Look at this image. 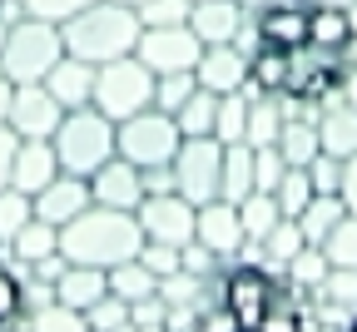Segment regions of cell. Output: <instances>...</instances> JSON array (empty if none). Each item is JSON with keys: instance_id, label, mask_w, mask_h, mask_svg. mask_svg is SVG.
I'll return each instance as SVG.
<instances>
[{"instance_id": "41", "label": "cell", "mask_w": 357, "mask_h": 332, "mask_svg": "<svg viewBox=\"0 0 357 332\" xmlns=\"http://www.w3.org/2000/svg\"><path fill=\"white\" fill-rule=\"evenodd\" d=\"M25 6V15H35V20H50V25H65L70 15H79L89 0H20Z\"/></svg>"}, {"instance_id": "35", "label": "cell", "mask_w": 357, "mask_h": 332, "mask_svg": "<svg viewBox=\"0 0 357 332\" xmlns=\"http://www.w3.org/2000/svg\"><path fill=\"white\" fill-rule=\"evenodd\" d=\"M194 89H199L194 70H174V75H154V110L174 114V110L184 105V100H189Z\"/></svg>"}, {"instance_id": "32", "label": "cell", "mask_w": 357, "mask_h": 332, "mask_svg": "<svg viewBox=\"0 0 357 332\" xmlns=\"http://www.w3.org/2000/svg\"><path fill=\"white\" fill-rule=\"evenodd\" d=\"M318 248H323V258L333 268H357V213H342Z\"/></svg>"}, {"instance_id": "49", "label": "cell", "mask_w": 357, "mask_h": 332, "mask_svg": "<svg viewBox=\"0 0 357 332\" xmlns=\"http://www.w3.org/2000/svg\"><path fill=\"white\" fill-rule=\"evenodd\" d=\"M10 94H15V84L0 75V124H6V114H10Z\"/></svg>"}, {"instance_id": "25", "label": "cell", "mask_w": 357, "mask_h": 332, "mask_svg": "<svg viewBox=\"0 0 357 332\" xmlns=\"http://www.w3.org/2000/svg\"><path fill=\"white\" fill-rule=\"evenodd\" d=\"M109 293H114V298H124V303L134 308V303L159 298V278H154L139 258H124V263H114V268H109Z\"/></svg>"}, {"instance_id": "45", "label": "cell", "mask_w": 357, "mask_h": 332, "mask_svg": "<svg viewBox=\"0 0 357 332\" xmlns=\"http://www.w3.org/2000/svg\"><path fill=\"white\" fill-rule=\"evenodd\" d=\"M15 149H20V134L10 124H0V188L10 183V164H15Z\"/></svg>"}, {"instance_id": "44", "label": "cell", "mask_w": 357, "mask_h": 332, "mask_svg": "<svg viewBox=\"0 0 357 332\" xmlns=\"http://www.w3.org/2000/svg\"><path fill=\"white\" fill-rule=\"evenodd\" d=\"M323 293H328L333 303H357V268H328Z\"/></svg>"}, {"instance_id": "28", "label": "cell", "mask_w": 357, "mask_h": 332, "mask_svg": "<svg viewBox=\"0 0 357 332\" xmlns=\"http://www.w3.org/2000/svg\"><path fill=\"white\" fill-rule=\"evenodd\" d=\"M347 213V204H342V194H312L307 199V209L298 213V228H303V239L307 243H323L328 233H333V223Z\"/></svg>"}, {"instance_id": "38", "label": "cell", "mask_w": 357, "mask_h": 332, "mask_svg": "<svg viewBox=\"0 0 357 332\" xmlns=\"http://www.w3.org/2000/svg\"><path fill=\"white\" fill-rule=\"evenodd\" d=\"M84 322H89V332H119V327L129 322V303L114 298V293H105L95 308L84 312Z\"/></svg>"}, {"instance_id": "26", "label": "cell", "mask_w": 357, "mask_h": 332, "mask_svg": "<svg viewBox=\"0 0 357 332\" xmlns=\"http://www.w3.org/2000/svg\"><path fill=\"white\" fill-rule=\"evenodd\" d=\"M6 248H10L20 263L35 268V263H45V258H55V253H60V228H55V223H45V218H30Z\"/></svg>"}, {"instance_id": "8", "label": "cell", "mask_w": 357, "mask_h": 332, "mask_svg": "<svg viewBox=\"0 0 357 332\" xmlns=\"http://www.w3.org/2000/svg\"><path fill=\"white\" fill-rule=\"evenodd\" d=\"M169 174H174V188H178V194H184L194 209L208 204V199H218V179H223V139H213V134H204V139H184V144H178V154H174V164H169Z\"/></svg>"}, {"instance_id": "54", "label": "cell", "mask_w": 357, "mask_h": 332, "mask_svg": "<svg viewBox=\"0 0 357 332\" xmlns=\"http://www.w3.org/2000/svg\"><path fill=\"white\" fill-rule=\"evenodd\" d=\"M10 327H15V322H0V332H10Z\"/></svg>"}, {"instance_id": "27", "label": "cell", "mask_w": 357, "mask_h": 332, "mask_svg": "<svg viewBox=\"0 0 357 332\" xmlns=\"http://www.w3.org/2000/svg\"><path fill=\"white\" fill-rule=\"evenodd\" d=\"M174 124H178V134H184V139H204V134H213V124H218V94L199 84L189 100L174 110Z\"/></svg>"}, {"instance_id": "40", "label": "cell", "mask_w": 357, "mask_h": 332, "mask_svg": "<svg viewBox=\"0 0 357 332\" xmlns=\"http://www.w3.org/2000/svg\"><path fill=\"white\" fill-rule=\"evenodd\" d=\"M194 0H144L139 6V25H189Z\"/></svg>"}, {"instance_id": "42", "label": "cell", "mask_w": 357, "mask_h": 332, "mask_svg": "<svg viewBox=\"0 0 357 332\" xmlns=\"http://www.w3.org/2000/svg\"><path fill=\"white\" fill-rule=\"evenodd\" d=\"M307 179H312V188H318V194H337V188H342V159L318 154V159L307 164Z\"/></svg>"}, {"instance_id": "4", "label": "cell", "mask_w": 357, "mask_h": 332, "mask_svg": "<svg viewBox=\"0 0 357 332\" xmlns=\"http://www.w3.org/2000/svg\"><path fill=\"white\" fill-rule=\"evenodd\" d=\"M60 55H65V35L50 20L20 15L0 30V75L10 84H40Z\"/></svg>"}, {"instance_id": "47", "label": "cell", "mask_w": 357, "mask_h": 332, "mask_svg": "<svg viewBox=\"0 0 357 332\" xmlns=\"http://www.w3.org/2000/svg\"><path fill=\"white\" fill-rule=\"evenodd\" d=\"M342 204H347V213H357V154H347L342 159Z\"/></svg>"}, {"instance_id": "51", "label": "cell", "mask_w": 357, "mask_h": 332, "mask_svg": "<svg viewBox=\"0 0 357 332\" xmlns=\"http://www.w3.org/2000/svg\"><path fill=\"white\" fill-rule=\"evenodd\" d=\"M238 6H243V10L253 15V10H263V6H268V0H238Z\"/></svg>"}, {"instance_id": "22", "label": "cell", "mask_w": 357, "mask_h": 332, "mask_svg": "<svg viewBox=\"0 0 357 332\" xmlns=\"http://www.w3.org/2000/svg\"><path fill=\"white\" fill-rule=\"evenodd\" d=\"M288 114H293V100H278V94H258V89H248V129H243V139H248L253 149L278 144V129H283Z\"/></svg>"}, {"instance_id": "9", "label": "cell", "mask_w": 357, "mask_h": 332, "mask_svg": "<svg viewBox=\"0 0 357 332\" xmlns=\"http://www.w3.org/2000/svg\"><path fill=\"white\" fill-rule=\"evenodd\" d=\"M194 204L178 194V188H164V194H144L134 218H139L144 243H164V248H184L194 243Z\"/></svg>"}, {"instance_id": "6", "label": "cell", "mask_w": 357, "mask_h": 332, "mask_svg": "<svg viewBox=\"0 0 357 332\" xmlns=\"http://www.w3.org/2000/svg\"><path fill=\"white\" fill-rule=\"evenodd\" d=\"M178 144H184V134H178L174 114H164V110H154V105L114 124V154L129 159L139 174H149V169H169L174 154H178Z\"/></svg>"}, {"instance_id": "3", "label": "cell", "mask_w": 357, "mask_h": 332, "mask_svg": "<svg viewBox=\"0 0 357 332\" xmlns=\"http://www.w3.org/2000/svg\"><path fill=\"white\" fill-rule=\"evenodd\" d=\"M139 10L134 6H119V0H89L79 15H70L60 25L65 35V55L84 60V65H109V60H124L134 55L139 45Z\"/></svg>"}, {"instance_id": "33", "label": "cell", "mask_w": 357, "mask_h": 332, "mask_svg": "<svg viewBox=\"0 0 357 332\" xmlns=\"http://www.w3.org/2000/svg\"><path fill=\"white\" fill-rule=\"evenodd\" d=\"M30 218H35V199L25 194V188L6 183V188H0V243H10Z\"/></svg>"}, {"instance_id": "53", "label": "cell", "mask_w": 357, "mask_h": 332, "mask_svg": "<svg viewBox=\"0 0 357 332\" xmlns=\"http://www.w3.org/2000/svg\"><path fill=\"white\" fill-rule=\"evenodd\" d=\"M119 6H134V10H139V6H144V0H119Z\"/></svg>"}, {"instance_id": "10", "label": "cell", "mask_w": 357, "mask_h": 332, "mask_svg": "<svg viewBox=\"0 0 357 332\" xmlns=\"http://www.w3.org/2000/svg\"><path fill=\"white\" fill-rule=\"evenodd\" d=\"M134 55H139L154 75H174V70H194L204 45H199V35L189 25H144Z\"/></svg>"}, {"instance_id": "11", "label": "cell", "mask_w": 357, "mask_h": 332, "mask_svg": "<svg viewBox=\"0 0 357 332\" xmlns=\"http://www.w3.org/2000/svg\"><path fill=\"white\" fill-rule=\"evenodd\" d=\"M60 119H65V105H60L45 84H15L6 124H10L20 139H50V134L60 129Z\"/></svg>"}, {"instance_id": "39", "label": "cell", "mask_w": 357, "mask_h": 332, "mask_svg": "<svg viewBox=\"0 0 357 332\" xmlns=\"http://www.w3.org/2000/svg\"><path fill=\"white\" fill-rule=\"evenodd\" d=\"M25 308H30V298H25V282L0 263V322H20L25 317Z\"/></svg>"}, {"instance_id": "52", "label": "cell", "mask_w": 357, "mask_h": 332, "mask_svg": "<svg viewBox=\"0 0 357 332\" xmlns=\"http://www.w3.org/2000/svg\"><path fill=\"white\" fill-rule=\"evenodd\" d=\"M347 15H352V30H357V0H352V10H347Z\"/></svg>"}, {"instance_id": "12", "label": "cell", "mask_w": 357, "mask_h": 332, "mask_svg": "<svg viewBox=\"0 0 357 332\" xmlns=\"http://www.w3.org/2000/svg\"><path fill=\"white\" fill-rule=\"evenodd\" d=\"M194 243H204L213 258H234L243 248V218H238V204L229 199H208L199 204L194 213Z\"/></svg>"}, {"instance_id": "48", "label": "cell", "mask_w": 357, "mask_h": 332, "mask_svg": "<svg viewBox=\"0 0 357 332\" xmlns=\"http://www.w3.org/2000/svg\"><path fill=\"white\" fill-rule=\"evenodd\" d=\"M337 100H347V105L357 110V65H352V70L342 75V89H337Z\"/></svg>"}, {"instance_id": "16", "label": "cell", "mask_w": 357, "mask_h": 332, "mask_svg": "<svg viewBox=\"0 0 357 332\" xmlns=\"http://www.w3.org/2000/svg\"><path fill=\"white\" fill-rule=\"evenodd\" d=\"M194 80L213 94H234L248 84V55L238 45H204V55L194 65Z\"/></svg>"}, {"instance_id": "30", "label": "cell", "mask_w": 357, "mask_h": 332, "mask_svg": "<svg viewBox=\"0 0 357 332\" xmlns=\"http://www.w3.org/2000/svg\"><path fill=\"white\" fill-rule=\"evenodd\" d=\"M248 129V84L234 89V94H218V124H213V139H223V144H238ZM248 144V139H243Z\"/></svg>"}, {"instance_id": "1", "label": "cell", "mask_w": 357, "mask_h": 332, "mask_svg": "<svg viewBox=\"0 0 357 332\" xmlns=\"http://www.w3.org/2000/svg\"><path fill=\"white\" fill-rule=\"evenodd\" d=\"M218 308L248 332H303V308L293 303V288L268 268H229L218 282Z\"/></svg>"}, {"instance_id": "55", "label": "cell", "mask_w": 357, "mask_h": 332, "mask_svg": "<svg viewBox=\"0 0 357 332\" xmlns=\"http://www.w3.org/2000/svg\"><path fill=\"white\" fill-rule=\"evenodd\" d=\"M347 332H357V322H352V327H347Z\"/></svg>"}, {"instance_id": "31", "label": "cell", "mask_w": 357, "mask_h": 332, "mask_svg": "<svg viewBox=\"0 0 357 332\" xmlns=\"http://www.w3.org/2000/svg\"><path fill=\"white\" fill-rule=\"evenodd\" d=\"M303 248H307V239H303L298 218H278L273 228H268V239H263V253L273 258V268H288Z\"/></svg>"}, {"instance_id": "34", "label": "cell", "mask_w": 357, "mask_h": 332, "mask_svg": "<svg viewBox=\"0 0 357 332\" xmlns=\"http://www.w3.org/2000/svg\"><path fill=\"white\" fill-rule=\"evenodd\" d=\"M318 194L312 188V179H307V169H283V179H278V188H273V199H278V209H283V218H298L303 209H307V199Z\"/></svg>"}, {"instance_id": "20", "label": "cell", "mask_w": 357, "mask_h": 332, "mask_svg": "<svg viewBox=\"0 0 357 332\" xmlns=\"http://www.w3.org/2000/svg\"><path fill=\"white\" fill-rule=\"evenodd\" d=\"M40 84L50 89L65 110H79V105H89V94H95V65H84V60H75V55H60Z\"/></svg>"}, {"instance_id": "2", "label": "cell", "mask_w": 357, "mask_h": 332, "mask_svg": "<svg viewBox=\"0 0 357 332\" xmlns=\"http://www.w3.org/2000/svg\"><path fill=\"white\" fill-rule=\"evenodd\" d=\"M144 248V233L139 218L129 209H105V204H89L79 218H70L60 228V258L65 263H84V268H114L124 258H139Z\"/></svg>"}, {"instance_id": "21", "label": "cell", "mask_w": 357, "mask_h": 332, "mask_svg": "<svg viewBox=\"0 0 357 332\" xmlns=\"http://www.w3.org/2000/svg\"><path fill=\"white\" fill-rule=\"evenodd\" d=\"M318 139H323V154H333V159L357 154V110L347 100L318 105Z\"/></svg>"}, {"instance_id": "37", "label": "cell", "mask_w": 357, "mask_h": 332, "mask_svg": "<svg viewBox=\"0 0 357 332\" xmlns=\"http://www.w3.org/2000/svg\"><path fill=\"white\" fill-rule=\"evenodd\" d=\"M35 332H89V322H84V312H75V308H65V303L50 298L35 312Z\"/></svg>"}, {"instance_id": "23", "label": "cell", "mask_w": 357, "mask_h": 332, "mask_svg": "<svg viewBox=\"0 0 357 332\" xmlns=\"http://www.w3.org/2000/svg\"><path fill=\"white\" fill-rule=\"evenodd\" d=\"M258 188V164H253V144H223V179H218V199L243 204Z\"/></svg>"}, {"instance_id": "43", "label": "cell", "mask_w": 357, "mask_h": 332, "mask_svg": "<svg viewBox=\"0 0 357 332\" xmlns=\"http://www.w3.org/2000/svg\"><path fill=\"white\" fill-rule=\"evenodd\" d=\"M139 263H144L159 282L174 278L178 268H184V263H178V248H164V243H144V248H139Z\"/></svg>"}, {"instance_id": "5", "label": "cell", "mask_w": 357, "mask_h": 332, "mask_svg": "<svg viewBox=\"0 0 357 332\" xmlns=\"http://www.w3.org/2000/svg\"><path fill=\"white\" fill-rule=\"evenodd\" d=\"M50 144H55V159L65 174H79L89 179L100 164L114 159V119L100 114L95 105H79V110H65L60 129L50 134Z\"/></svg>"}, {"instance_id": "29", "label": "cell", "mask_w": 357, "mask_h": 332, "mask_svg": "<svg viewBox=\"0 0 357 332\" xmlns=\"http://www.w3.org/2000/svg\"><path fill=\"white\" fill-rule=\"evenodd\" d=\"M238 218H243V243H263V239H268V228L283 218V209H278V199H273V194L253 188V194L238 204Z\"/></svg>"}, {"instance_id": "14", "label": "cell", "mask_w": 357, "mask_h": 332, "mask_svg": "<svg viewBox=\"0 0 357 332\" xmlns=\"http://www.w3.org/2000/svg\"><path fill=\"white\" fill-rule=\"evenodd\" d=\"M89 199L95 204H105V209H139V199H144V174L134 169L129 159H109V164H100L95 174H89Z\"/></svg>"}, {"instance_id": "18", "label": "cell", "mask_w": 357, "mask_h": 332, "mask_svg": "<svg viewBox=\"0 0 357 332\" xmlns=\"http://www.w3.org/2000/svg\"><path fill=\"white\" fill-rule=\"evenodd\" d=\"M55 303L75 308V312H89L105 293H109V273L105 268H84V263H65V273L55 278Z\"/></svg>"}, {"instance_id": "7", "label": "cell", "mask_w": 357, "mask_h": 332, "mask_svg": "<svg viewBox=\"0 0 357 332\" xmlns=\"http://www.w3.org/2000/svg\"><path fill=\"white\" fill-rule=\"evenodd\" d=\"M89 105L100 114H109L114 124L139 114L154 105V70L139 60V55H124V60H109V65H95V94Z\"/></svg>"}, {"instance_id": "46", "label": "cell", "mask_w": 357, "mask_h": 332, "mask_svg": "<svg viewBox=\"0 0 357 332\" xmlns=\"http://www.w3.org/2000/svg\"><path fill=\"white\" fill-rule=\"evenodd\" d=\"M194 332H248V327H238V322H234L229 312H223V308L213 303V308H208V312L199 317V327H194Z\"/></svg>"}, {"instance_id": "17", "label": "cell", "mask_w": 357, "mask_h": 332, "mask_svg": "<svg viewBox=\"0 0 357 332\" xmlns=\"http://www.w3.org/2000/svg\"><path fill=\"white\" fill-rule=\"evenodd\" d=\"M243 20H248V10L238 0H194V10H189V30L199 35V45H234Z\"/></svg>"}, {"instance_id": "50", "label": "cell", "mask_w": 357, "mask_h": 332, "mask_svg": "<svg viewBox=\"0 0 357 332\" xmlns=\"http://www.w3.org/2000/svg\"><path fill=\"white\" fill-rule=\"evenodd\" d=\"M312 6H333V10H352V0H312Z\"/></svg>"}, {"instance_id": "36", "label": "cell", "mask_w": 357, "mask_h": 332, "mask_svg": "<svg viewBox=\"0 0 357 332\" xmlns=\"http://www.w3.org/2000/svg\"><path fill=\"white\" fill-rule=\"evenodd\" d=\"M328 268H333V263L323 258V248H318V243H307V248L283 268V278H288V282H298V288H323Z\"/></svg>"}, {"instance_id": "19", "label": "cell", "mask_w": 357, "mask_h": 332, "mask_svg": "<svg viewBox=\"0 0 357 332\" xmlns=\"http://www.w3.org/2000/svg\"><path fill=\"white\" fill-rule=\"evenodd\" d=\"M55 174H60V159H55V144H50V139H20L15 164H10V183L25 188V194H40Z\"/></svg>"}, {"instance_id": "15", "label": "cell", "mask_w": 357, "mask_h": 332, "mask_svg": "<svg viewBox=\"0 0 357 332\" xmlns=\"http://www.w3.org/2000/svg\"><path fill=\"white\" fill-rule=\"evenodd\" d=\"M253 25H258V45L293 50L307 40V0H268L263 10H253Z\"/></svg>"}, {"instance_id": "24", "label": "cell", "mask_w": 357, "mask_h": 332, "mask_svg": "<svg viewBox=\"0 0 357 332\" xmlns=\"http://www.w3.org/2000/svg\"><path fill=\"white\" fill-rule=\"evenodd\" d=\"M352 40H357V30H352V15H347V10L312 6V0H307V45H323V50H347Z\"/></svg>"}, {"instance_id": "13", "label": "cell", "mask_w": 357, "mask_h": 332, "mask_svg": "<svg viewBox=\"0 0 357 332\" xmlns=\"http://www.w3.org/2000/svg\"><path fill=\"white\" fill-rule=\"evenodd\" d=\"M35 199V218H45V223H55V228H65L70 218H79L89 204H95V199H89V179H79V174H55L50 183H45L40 188V194H30Z\"/></svg>"}]
</instances>
